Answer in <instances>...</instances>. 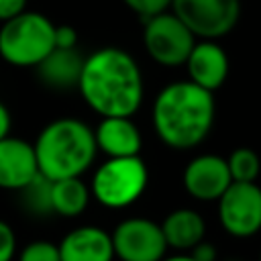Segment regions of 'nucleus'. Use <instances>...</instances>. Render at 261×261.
I'll return each instance as SVG.
<instances>
[{
	"label": "nucleus",
	"mask_w": 261,
	"mask_h": 261,
	"mask_svg": "<svg viewBox=\"0 0 261 261\" xmlns=\"http://www.w3.org/2000/svg\"><path fill=\"white\" fill-rule=\"evenodd\" d=\"M77 92L102 118H133L145 96L143 71L128 51L120 47H102L84 59Z\"/></svg>",
	"instance_id": "obj_1"
},
{
	"label": "nucleus",
	"mask_w": 261,
	"mask_h": 261,
	"mask_svg": "<svg viewBox=\"0 0 261 261\" xmlns=\"http://www.w3.org/2000/svg\"><path fill=\"white\" fill-rule=\"evenodd\" d=\"M214 94L179 80L163 86L155 96L151 118L153 128L163 145L175 151L198 147L214 124Z\"/></svg>",
	"instance_id": "obj_2"
},
{
	"label": "nucleus",
	"mask_w": 261,
	"mask_h": 261,
	"mask_svg": "<svg viewBox=\"0 0 261 261\" xmlns=\"http://www.w3.org/2000/svg\"><path fill=\"white\" fill-rule=\"evenodd\" d=\"M37 167L49 181L82 177L96 159L94 128L77 118H57L49 122L33 143Z\"/></svg>",
	"instance_id": "obj_3"
},
{
	"label": "nucleus",
	"mask_w": 261,
	"mask_h": 261,
	"mask_svg": "<svg viewBox=\"0 0 261 261\" xmlns=\"http://www.w3.org/2000/svg\"><path fill=\"white\" fill-rule=\"evenodd\" d=\"M55 49V22L35 10L0 22V57L14 67H37Z\"/></svg>",
	"instance_id": "obj_4"
},
{
	"label": "nucleus",
	"mask_w": 261,
	"mask_h": 261,
	"mask_svg": "<svg viewBox=\"0 0 261 261\" xmlns=\"http://www.w3.org/2000/svg\"><path fill=\"white\" fill-rule=\"evenodd\" d=\"M147 181L149 171L141 155L106 159L92 175L90 194L104 208L120 210L128 208L143 196Z\"/></svg>",
	"instance_id": "obj_5"
},
{
	"label": "nucleus",
	"mask_w": 261,
	"mask_h": 261,
	"mask_svg": "<svg viewBox=\"0 0 261 261\" xmlns=\"http://www.w3.org/2000/svg\"><path fill=\"white\" fill-rule=\"evenodd\" d=\"M198 39L192 31L171 12H159L145 18L143 45L147 55L163 67H179L186 63L194 43Z\"/></svg>",
	"instance_id": "obj_6"
},
{
	"label": "nucleus",
	"mask_w": 261,
	"mask_h": 261,
	"mask_svg": "<svg viewBox=\"0 0 261 261\" xmlns=\"http://www.w3.org/2000/svg\"><path fill=\"white\" fill-rule=\"evenodd\" d=\"M196 39L216 41L241 18V0H171L169 8Z\"/></svg>",
	"instance_id": "obj_7"
},
{
	"label": "nucleus",
	"mask_w": 261,
	"mask_h": 261,
	"mask_svg": "<svg viewBox=\"0 0 261 261\" xmlns=\"http://www.w3.org/2000/svg\"><path fill=\"white\" fill-rule=\"evenodd\" d=\"M218 220L237 239H249L261 230V188L255 181H232L218 198Z\"/></svg>",
	"instance_id": "obj_8"
},
{
	"label": "nucleus",
	"mask_w": 261,
	"mask_h": 261,
	"mask_svg": "<svg viewBox=\"0 0 261 261\" xmlns=\"http://www.w3.org/2000/svg\"><path fill=\"white\" fill-rule=\"evenodd\" d=\"M110 237L114 257L120 261H161L167 251L161 224L151 218H124L116 224Z\"/></svg>",
	"instance_id": "obj_9"
},
{
	"label": "nucleus",
	"mask_w": 261,
	"mask_h": 261,
	"mask_svg": "<svg viewBox=\"0 0 261 261\" xmlns=\"http://www.w3.org/2000/svg\"><path fill=\"white\" fill-rule=\"evenodd\" d=\"M186 192L200 202H218V198L232 184L226 159L214 153L194 157L184 169Z\"/></svg>",
	"instance_id": "obj_10"
},
{
	"label": "nucleus",
	"mask_w": 261,
	"mask_h": 261,
	"mask_svg": "<svg viewBox=\"0 0 261 261\" xmlns=\"http://www.w3.org/2000/svg\"><path fill=\"white\" fill-rule=\"evenodd\" d=\"M184 65L190 82L212 94L228 77V55L216 41L198 39Z\"/></svg>",
	"instance_id": "obj_11"
},
{
	"label": "nucleus",
	"mask_w": 261,
	"mask_h": 261,
	"mask_svg": "<svg viewBox=\"0 0 261 261\" xmlns=\"http://www.w3.org/2000/svg\"><path fill=\"white\" fill-rule=\"evenodd\" d=\"M39 175L35 149L18 137H4L0 141V188L20 192Z\"/></svg>",
	"instance_id": "obj_12"
},
{
	"label": "nucleus",
	"mask_w": 261,
	"mask_h": 261,
	"mask_svg": "<svg viewBox=\"0 0 261 261\" xmlns=\"http://www.w3.org/2000/svg\"><path fill=\"white\" fill-rule=\"evenodd\" d=\"M96 149L106 155V159L116 157H137L143 147V137L139 126L130 116H104L94 128Z\"/></svg>",
	"instance_id": "obj_13"
},
{
	"label": "nucleus",
	"mask_w": 261,
	"mask_h": 261,
	"mask_svg": "<svg viewBox=\"0 0 261 261\" xmlns=\"http://www.w3.org/2000/svg\"><path fill=\"white\" fill-rule=\"evenodd\" d=\"M61 261H112V237L96 224H84L69 230L57 245Z\"/></svg>",
	"instance_id": "obj_14"
},
{
	"label": "nucleus",
	"mask_w": 261,
	"mask_h": 261,
	"mask_svg": "<svg viewBox=\"0 0 261 261\" xmlns=\"http://www.w3.org/2000/svg\"><path fill=\"white\" fill-rule=\"evenodd\" d=\"M84 55L75 49H53L35 69L43 86L51 90H71L77 88L82 67H84Z\"/></svg>",
	"instance_id": "obj_15"
},
{
	"label": "nucleus",
	"mask_w": 261,
	"mask_h": 261,
	"mask_svg": "<svg viewBox=\"0 0 261 261\" xmlns=\"http://www.w3.org/2000/svg\"><path fill=\"white\" fill-rule=\"evenodd\" d=\"M161 230L167 243V249H175L179 253H190L206 234V220L200 212L192 208H177L165 216L161 222Z\"/></svg>",
	"instance_id": "obj_16"
},
{
	"label": "nucleus",
	"mask_w": 261,
	"mask_h": 261,
	"mask_svg": "<svg viewBox=\"0 0 261 261\" xmlns=\"http://www.w3.org/2000/svg\"><path fill=\"white\" fill-rule=\"evenodd\" d=\"M90 188L80 177H67L51 181V208L53 214L75 218L90 204Z\"/></svg>",
	"instance_id": "obj_17"
},
{
	"label": "nucleus",
	"mask_w": 261,
	"mask_h": 261,
	"mask_svg": "<svg viewBox=\"0 0 261 261\" xmlns=\"http://www.w3.org/2000/svg\"><path fill=\"white\" fill-rule=\"evenodd\" d=\"M20 198L22 204L27 206V210L35 216H49L53 214L51 208V181L47 177H43L41 173L20 190Z\"/></svg>",
	"instance_id": "obj_18"
},
{
	"label": "nucleus",
	"mask_w": 261,
	"mask_h": 261,
	"mask_svg": "<svg viewBox=\"0 0 261 261\" xmlns=\"http://www.w3.org/2000/svg\"><path fill=\"white\" fill-rule=\"evenodd\" d=\"M232 181H255L261 171L259 155L249 147H239L226 157Z\"/></svg>",
	"instance_id": "obj_19"
},
{
	"label": "nucleus",
	"mask_w": 261,
	"mask_h": 261,
	"mask_svg": "<svg viewBox=\"0 0 261 261\" xmlns=\"http://www.w3.org/2000/svg\"><path fill=\"white\" fill-rule=\"evenodd\" d=\"M18 261H61L59 249L51 241H31L20 253Z\"/></svg>",
	"instance_id": "obj_20"
},
{
	"label": "nucleus",
	"mask_w": 261,
	"mask_h": 261,
	"mask_svg": "<svg viewBox=\"0 0 261 261\" xmlns=\"http://www.w3.org/2000/svg\"><path fill=\"white\" fill-rule=\"evenodd\" d=\"M126 4V8H130L135 14L149 18L155 16L159 12H165L171 8V0H122Z\"/></svg>",
	"instance_id": "obj_21"
},
{
	"label": "nucleus",
	"mask_w": 261,
	"mask_h": 261,
	"mask_svg": "<svg viewBox=\"0 0 261 261\" xmlns=\"http://www.w3.org/2000/svg\"><path fill=\"white\" fill-rule=\"evenodd\" d=\"M16 253V234L12 226L0 220V261H12Z\"/></svg>",
	"instance_id": "obj_22"
},
{
	"label": "nucleus",
	"mask_w": 261,
	"mask_h": 261,
	"mask_svg": "<svg viewBox=\"0 0 261 261\" xmlns=\"http://www.w3.org/2000/svg\"><path fill=\"white\" fill-rule=\"evenodd\" d=\"M77 33L69 24H55V47L57 49H75Z\"/></svg>",
	"instance_id": "obj_23"
},
{
	"label": "nucleus",
	"mask_w": 261,
	"mask_h": 261,
	"mask_svg": "<svg viewBox=\"0 0 261 261\" xmlns=\"http://www.w3.org/2000/svg\"><path fill=\"white\" fill-rule=\"evenodd\" d=\"M27 10V0H0V22H6Z\"/></svg>",
	"instance_id": "obj_24"
},
{
	"label": "nucleus",
	"mask_w": 261,
	"mask_h": 261,
	"mask_svg": "<svg viewBox=\"0 0 261 261\" xmlns=\"http://www.w3.org/2000/svg\"><path fill=\"white\" fill-rule=\"evenodd\" d=\"M190 255L196 259V261H216V247L212 245V243H208V241H200L192 251H190Z\"/></svg>",
	"instance_id": "obj_25"
},
{
	"label": "nucleus",
	"mask_w": 261,
	"mask_h": 261,
	"mask_svg": "<svg viewBox=\"0 0 261 261\" xmlns=\"http://www.w3.org/2000/svg\"><path fill=\"white\" fill-rule=\"evenodd\" d=\"M10 126H12V116H10V110L0 102V141L4 137L10 135Z\"/></svg>",
	"instance_id": "obj_26"
},
{
	"label": "nucleus",
	"mask_w": 261,
	"mask_h": 261,
	"mask_svg": "<svg viewBox=\"0 0 261 261\" xmlns=\"http://www.w3.org/2000/svg\"><path fill=\"white\" fill-rule=\"evenodd\" d=\"M161 261H196L190 253H175V255H165Z\"/></svg>",
	"instance_id": "obj_27"
},
{
	"label": "nucleus",
	"mask_w": 261,
	"mask_h": 261,
	"mask_svg": "<svg viewBox=\"0 0 261 261\" xmlns=\"http://www.w3.org/2000/svg\"><path fill=\"white\" fill-rule=\"evenodd\" d=\"M259 261H261V253H259Z\"/></svg>",
	"instance_id": "obj_28"
}]
</instances>
